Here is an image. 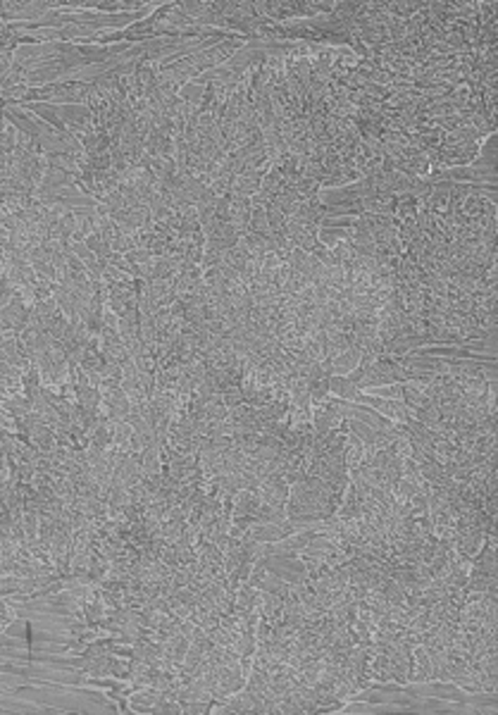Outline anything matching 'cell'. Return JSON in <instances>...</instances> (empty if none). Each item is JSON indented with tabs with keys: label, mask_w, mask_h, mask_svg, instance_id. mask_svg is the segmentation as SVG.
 I'll return each instance as SVG.
<instances>
[{
	"label": "cell",
	"mask_w": 498,
	"mask_h": 715,
	"mask_svg": "<svg viewBox=\"0 0 498 715\" xmlns=\"http://www.w3.org/2000/svg\"><path fill=\"white\" fill-rule=\"evenodd\" d=\"M329 394L339 396V399H344V401H356L358 394H360V389H358L346 374H331L329 377Z\"/></svg>",
	"instance_id": "obj_2"
},
{
	"label": "cell",
	"mask_w": 498,
	"mask_h": 715,
	"mask_svg": "<svg viewBox=\"0 0 498 715\" xmlns=\"http://www.w3.org/2000/svg\"><path fill=\"white\" fill-rule=\"evenodd\" d=\"M344 455H346V467H348V470H353V467H358V465L362 463V460H365V444H362L353 432H348V437H346Z\"/></svg>",
	"instance_id": "obj_3"
},
{
	"label": "cell",
	"mask_w": 498,
	"mask_h": 715,
	"mask_svg": "<svg viewBox=\"0 0 498 715\" xmlns=\"http://www.w3.org/2000/svg\"><path fill=\"white\" fill-rule=\"evenodd\" d=\"M358 363H360V348L351 346V348H346V351H339L334 358H331V372L348 374L351 370L358 368Z\"/></svg>",
	"instance_id": "obj_1"
}]
</instances>
